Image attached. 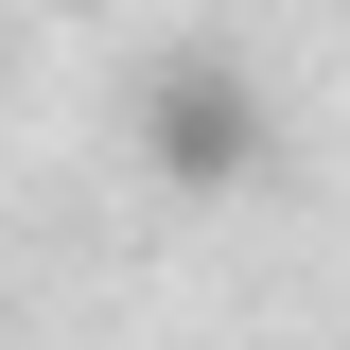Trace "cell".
I'll return each instance as SVG.
<instances>
[{
	"mask_svg": "<svg viewBox=\"0 0 350 350\" xmlns=\"http://www.w3.org/2000/svg\"><path fill=\"white\" fill-rule=\"evenodd\" d=\"M140 158H158L175 193H245V175H262L245 70H228V53H158V70H140Z\"/></svg>",
	"mask_w": 350,
	"mask_h": 350,
	"instance_id": "6da1fadb",
	"label": "cell"
}]
</instances>
